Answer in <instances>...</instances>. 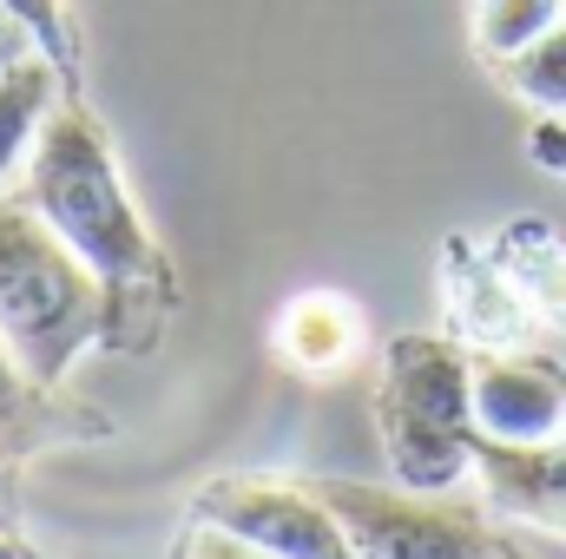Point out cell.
Returning <instances> with one entry per match:
<instances>
[{
  "label": "cell",
  "instance_id": "cell-1",
  "mask_svg": "<svg viewBox=\"0 0 566 559\" xmlns=\"http://www.w3.org/2000/svg\"><path fill=\"white\" fill-rule=\"evenodd\" d=\"M20 198L106 283V303H113L106 336L119 349H145L158 336L165 303H171V271H165V251L151 244V224L139 218L126 178H119L106 126L80 106V93L53 99L40 139H33V158H27V191Z\"/></svg>",
  "mask_w": 566,
  "mask_h": 559
},
{
  "label": "cell",
  "instance_id": "cell-2",
  "mask_svg": "<svg viewBox=\"0 0 566 559\" xmlns=\"http://www.w3.org/2000/svg\"><path fill=\"white\" fill-rule=\"evenodd\" d=\"M106 283L46 231L27 198H0V342L13 362L40 389H60L73 362L106 342Z\"/></svg>",
  "mask_w": 566,
  "mask_h": 559
},
{
  "label": "cell",
  "instance_id": "cell-3",
  "mask_svg": "<svg viewBox=\"0 0 566 559\" xmlns=\"http://www.w3.org/2000/svg\"><path fill=\"white\" fill-rule=\"evenodd\" d=\"M376 428L396 487L454 494L474 474V356L454 336H396L376 376Z\"/></svg>",
  "mask_w": 566,
  "mask_h": 559
},
{
  "label": "cell",
  "instance_id": "cell-4",
  "mask_svg": "<svg viewBox=\"0 0 566 559\" xmlns=\"http://www.w3.org/2000/svg\"><path fill=\"white\" fill-rule=\"evenodd\" d=\"M329 514L343 520L356 559H501L507 547L494 527L448 500V494H416V487H369V481H310Z\"/></svg>",
  "mask_w": 566,
  "mask_h": 559
},
{
  "label": "cell",
  "instance_id": "cell-5",
  "mask_svg": "<svg viewBox=\"0 0 566 559\" xmlns=\"http://www.w3.org/2000/svg\"><path fill=\"white\" fill-rule=\"evenodd\" d=\"M191 520H211L251 547L277 559H356L343 520L310 481H277V474H224L191 500Z\"/></svg>",
  "mask_w": 566,
  "mask_h": 559
},
{
  "label": "cell",
  "instance_id": "cell-6",
  "mask_svg": "<svg viewBox=\"0 0 566 559\" xmlns=\"http://www.w3.org/2000/svg\"><path fill=\"white\" fill-rule=\"evenodd\" d=\"M474 428L481 441L534 447L566 434V376L534 356H481L474 362Z\"/></svg>",
  "mask_w": 566,
  "mask_h": 559
},
{
  "label": "cell",
  "instance_id": "cell-7",
  "mask_svg": "<svg viewBox=\"0 0 566 559\" xmlns=\"http://www.w3.org/2000/svg\"><path fill=\"white\" fill-rule=\"evenodd\" d=\"M474 474H481L488 507L566 540V441H534V447L474 441Z\"/></svg>",
  "mask_w": 566,
  "mask_h": 559
},
{
  "label": "cell",
  "instance_id": "cell-8",
  "mask_svg": "<svg viewBox=\"0 0 566 559\" xmlns=\"http://www.w3.org/2000/svg\"><path fill=\"white\" fill-rule=\"evenodd\" d=\"M277 356L296 376H336L363 349V309L343 289H303L277 309Z\"/></svg>",
  "mask_w": 566,
  "mask_h": 559
},
{
  "label": "cell",
  "instance_id": "cell-9",
  "mask_svg": "<svg viewBox=\"0 0 566 559\" xmlns=\"http://www.w3.org/2000/svg\"><path fill=\"white\" fill-rule=\"evenodd\" d=\"M93 428H106V421L66 409L60 389H40V382L13 362V349L0 342V474H7L13 461H27V454L66 441V434H93Z\"/></svg>",
  "mask_w": 566,
  "mask_h": 559
},
{
  "label": "cell",
  "instance_id": "cell-10",
  "mask_svg": "<svg viewBox=\"0 0 566 559\" xmlns=\"http://www.w3.org/2000/svg\"><path fill=\"white\" fill-rule=\"evenodd\" d=\"M60 93H73V86L53 73L46 53H33V60H20L13 73H0V184H7L13 171H27L33 139H40V126H46V113H53Z\"/></svg>",
  "mask_w": 566,
  "mask_h": 559
},
{
  "label": "cell",
  "instance_id": "cell-11",
  "mask_svg": "<svg viewBox=\"0 0 566 559\" xmlns=\"http://www.w3.org/2000/svg\"><path fill=\"white\" fill-rule=\"evenodd\" d=\"M501 80L514 99H527L541 119H566V20L547 27L534 46H521L514 60H501Z\"/></svg>",
  "mask_w": 566,
  "mask_h": 559
},
{
  "label": "cell",
  "instance_id": "cell-12",
  "mask_svg": "<svg viewBox=\"0 0 566 559\" xmlns=\"http://www.w3.org/2000/svg\"><path fill=\"white\" fill-rule=\"evenodd\" d=\"M566 20V0H474V46L501 66Z\"/></svg>",
  "mask_w": 566,
  "mask_h": 559
},
{
  "label": "cell",
  "instance_id": "cell-13",
  "mask_svg": "<svg viewBox=\"0 0 566 559\" xmlns=\"http://www.w3.org/2000/svg\"><path fill=\"white\" fill-rule=\"evenodd\" d=\"M20 13V27L33 33V46L53 60V73L73 86V66H80V46H73V20H66V0H0Z\"/></svg>",
  "mask_w": 566,
  "mask_h": 559
},
{
  "label": "cell",
  "instance_id": "cell-14",
  "mask_svg": "<svg viewBox=\"0 0 566 559\" xmlns=\"http://www.w3.org/2000/svg\"><path fill=\"white\" fill-rule=\"evenodd\" d=\"M178 559H277V553H264V547H251V540L211 527V520H191V534H185Z\"/></svg>",
  "mask_w": 566,
  "mask_h": 559
},
{
  "label": "cell",
  "instance_id": "cell-15",
  "mask_svg": "<svg viewBox=\"0 0 566 559\" xmlns=\"http://www.w3.org/2000/svg\"><path fill=\"white\" fill-rule=\"evenodd\" d=\"M527 158H534L541 171L566 178V119H534V126H527Z\"/></svg>",
  "mask_w": 566,
  "mask_h": 559
},
{
  "label": "cell",
  "instance_id": "cell-16",
  "mask_svg": "<svg viewBox=\"0 0 566 559\" xmlns=\"http://www.w3.org/2000/svg\"><path fill=\"white\" fill-rule=\"evenodd\" d=\"M40 46H33V33L20 27V13L13 7H0V73H13L20 60H33Z\"/></svg>",
  "mask_w": 566,
  "mask_h": 559
},
{
  "label": "cell",
  "instance_id": "cell-17",
  "mask_svg": "<svg viewBox=\"0 0 566 559\" xmlns=\"http://www.w3.org/2000/svg\"><path fill=\"white\" fill-rule=\"evenodd\" d=\"M501 559H521V553H514V547H507V553H501Z\"/></svg>",
  "mask_w": 566,
  "mask_h": 559
}]
</instances>
